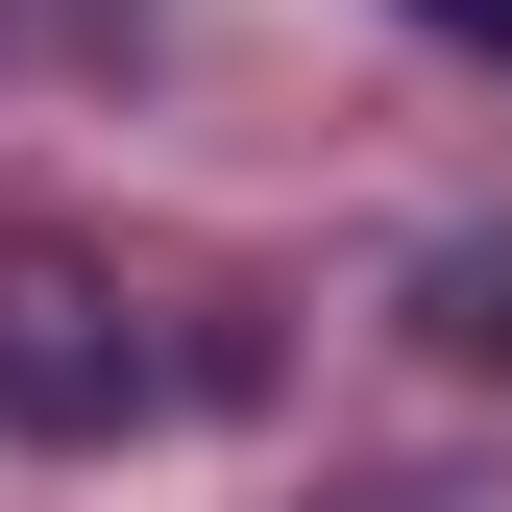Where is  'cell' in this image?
Here are the masks:
<instances>
[{
    "mask_svg": "<svg viewBox=\"0 0 512 512\" xmlns=\"http://www.w3.org/2000/svg\"><path fill=\"white\" fill-rule=\"evenodd\" d=\"M439 366H512V244H439Z\"/></svg>",
    "mask_w": 512,
    "mask_h": 512,
    "instance_id": "7a4b0ae2",
    "label": "cell"
},
{
    "mask_svg": "<svg viewBox=\"0 0 512 512\" xmlns=\"http://www.w3.org/2000/svg\"><path fill=\"white\" fill-rule=\"evenodd\" d=\"M415 25H439V49H512V0H415Z\"/></svg>",
    "mask_w": 512,
    "mask_h": 512,
    "instance_id": "3957f363",
    "label": "cell"
},
{
    "mask_svg": "<svg viewBox=\"0 0 512 512\" xmlns=\"http://www.w3.org/2000/svg\"><path fill=\"white\" fill-rule=\"evenodd\" d=\"M0 415L25 439H122L147 415V317H122V269L49 244V220H0Z\"/></svg>",
    "mask_w": 512,
    "mask_h": 512,
    "instance_id": "6da1fadb",
    "label": "cell"
}]
</instances>
